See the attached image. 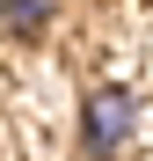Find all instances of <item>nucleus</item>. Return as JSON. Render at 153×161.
Wrapping results in <instances>:
<instances>
[{
  "label": "nucleus",
  "instance_id": "f257e3e1",
  "mask_svg": "<svg viewBox=\"0 0 153 161\" xmlns=\"http://www.w3.org/2000/svg\"><path fill=\"white\" fill-rule=\"evenodd\" d=\"M139 139V88L124 80H102V88L80 95V154L88 161H117Z\"/></svg>",
  "mask_w": 153,
  "mask_h": 161
}]
</instances>
